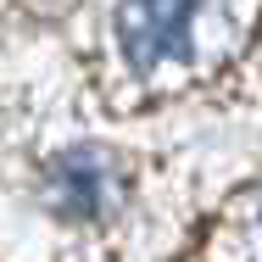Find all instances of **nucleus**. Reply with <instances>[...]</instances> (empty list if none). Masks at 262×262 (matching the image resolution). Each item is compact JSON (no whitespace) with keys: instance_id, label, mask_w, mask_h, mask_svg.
<instances>
[{"instance_id":"1","label":"nucleus","mask_w":262,"mask_h":262,"mask_svg":"<svg viewBox=\"0 0 262 262\" xmlns=\"http://www.w3.org/2000/svg\"><path fill=\"white\" fill-rule=\"evenodd\" d=\"M195 6L201 0H123L117 6V39L123 56L151 73L157 61L190 51V23H195Z\"/></svg>"},{"instance_id":"2","label":"nucleus","mask_w":262,"mask_h":262,"mask_svg":"<svg viewBox=\"0 0 262 262\" xmlns=\"http://www.w3.org/2000/svg\"><path fill=\"white\" fill-rule=\"evenodd\" d=\"M56 201H61L67 212H78V217L101 212V201H106V173H101V162L90 157V151L56 162Z\"/></svg>"}]
</instances>
